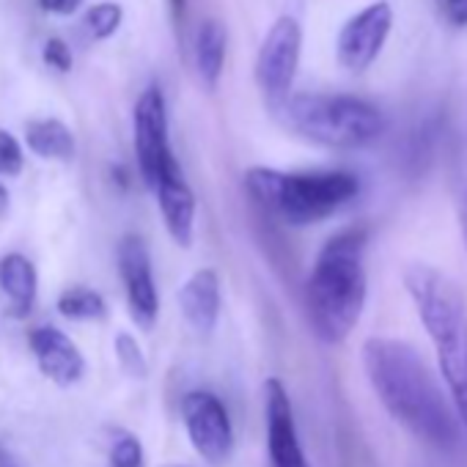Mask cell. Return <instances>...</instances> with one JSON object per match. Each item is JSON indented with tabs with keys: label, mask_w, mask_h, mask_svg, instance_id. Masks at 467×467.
I'll return each instance as SVG.
<instances>
[{
	"label": "cell",
	"mask_w": 467,
	"mask_h": 467,
	"mask_svg": "<svg viewBox=\"0 0 467 467\" xmlns=\"http://www.w3.org/2000/svg\"><path fill=\"white\" fill-rule=\"evenodd\" d=\"M366 379L385 412L415 440L440 453H456L467 431L448 396L445 382L434 377L423 355L401 338L371 336L360 349Z\"/></svg>",
	"instance_id": "obj_1"
},
{
	"label": "cell",
	"mask_w": 467,
	"mask_h": 467,
	"mask_svg": "<svg viewBox=\"0 0 467 467\" xmlns=\"http://www.w3.org/2000/svg\"><path fill=\"white\" fill-rule=\"evenodd\" d=\"M368 228L349 225L322 245L306 284V306L314 336L322 344H344L358 327L366 297Z\"/></svg>",
	"instance_id": "obj_2"
},
{
	"label": "cell",
	"mask_w": 467,
	"mask_h": 467,
	"mask_svg": "<svg viewBox=\"0 0 467 467\" xmlns=\"http://www.w3.org/2000/svg\"><path fill=\"white\" fill-rule=\"evenodd\" d=\"M404 289L434 347L440 377L467 431V297L445 273L429 265H410Z\"/></svg>",
	"instance_id": "obj_3"
},
{
	"label": "cell",
	"mask_w": 467,
	"mask_h": 467,
	"mask_svg": "<svg viewBox=\"0 0 467 467\" xmlns=\"http://www.w3.org/2000/svg\"><path fill=\"white\" fill-rule=\"evenodd\" d=\"M245 190L270 217L292 228L317 225L347 209L360 182L349 171H278L254 165L245 171Z\"/></svg>",
	"instance_id": "obj_4"
},
{
	"label": "cell",
	"mask_w": 467,
	"mask_h": 467,
	"mask_svg": "<svg viewBox=\"0 0 467 467\" xmlns=\"http://www.w3.org/2000/svg\"><path fill=\"white\" fill-rule=\"evenodd\" d=\"M270 110L286 132L325 149H363L385 130L382 113L349 94H289Z\"/></svg>",
	"instance_id": "obj_5"
},
{
	"label": "cell",
	"mask_w": 467,
	"mask_h": 467,
	"mask_svg": "<svg viewBox=\"0 0 467 467\" xmlns=\"http://www.w3.org/2000/svg\"><path fill=\"white\" fill-rule=\"evenodd\" d=\"M300 53H303V28L297 17L292 15L278 17L270 26L256 53V86L265 94L267 105H275L292 94L300 69Z\"/></svg>",
	"instance_id": "obj_6"
},
{
	"label": "cell",
	"mask_w": 467,
	"mask_h": 467,
	"mask_svg": "<svg viewBox=\"0 0 467 467\" xmlns=\"http://www.w3.org/2000/svg\"><path fill=\"white\" fill-rule=\"evenodd\" d=\"M135 157L143 184L154 187L179 168L168 140V110L160 86H149L135 105Z\"/></svg>",
	"instance_id": "obj_7"
},
{
	"label": "cell",
	"mask_w": 467,
	"mask_h": 467,
	"mask_svg": "<svg viewBox=\"0 0 467 467\" xmlns=\"http://www.w3.org/2000/svg\"><path fill=\"white\" fill-rule=\"evenodd\" d=\"M182 420L192 448L212 467H223L234 453V426L225 404L212 390H190L182 399Z\"/></svg>",
	"instance_id": "obj_8"
},
{
	"label": "cell",
	"mask_w": 467,
	"mask_h": 467,
	"mask_svg": "<svg viewBox=\"0 0 467 467\" xmlns=\"http://www.w3.org/2000/svg\"><path fill=\"white\" fill-rule=\"evenodd\" d=\"M393 28V9L385 0L352 15L336 39V58L347 72H366L382 53Z\"/></svg>",
	"instance_id": "obj_9"
},
{
	"label": "cell",
	"mask_w": 467,
	"mask_h": 467,
	"mask_svg": "<svg viewBox=\"0 0 467 467\" xmlns=\"http://www.w3.org/2000/svg\"><path fill=\"white\" fill-rule=\"evenodd\" d=\"M119 270L127 289L130 317L140 330H151L160 317V295L151 273V256L138 234H127L119 245Z\"/></svg>",
	"instance_id": "obj_10"
},
{
	"label": "cell",
	"mask_w": 467,
	"mask_h": 467,
	"mask_svg": "<svg viewBox=\"0 0 467 467\" xmlns=\"http://www.w3.org/2000/svg\"><path fill=\"white\" fill-rule=\"evenodd\" d=\"M265 423H267L270 467H311L300 445L289 390L278 377H270L265 382Z\"/></svg>",
	"instance_id": "obj_11"
},
{
	"label": "cell",
	"mask_w": 467,
	"mask_h": 467,
	"mask_svg": "<svg viewBox=\"0 0 467 467\" xmlns=\"http://www.w3.org/2000/svg\"><path fill=\"white\" fill-rule=\"evenodd\" d=\"M31 349L36 355V363L42 374L56 382L58 388H72L83 379L86 374V358L75 347V341L61 333L58 327H36L31 333Z\"/></svg>",
	"instance_id": "obj_12"
},
{
	"label": "cell",
	"mask_w": 467,
	"mask_h": 467,
	"mask_svg": "<svg viewBox=\"0 0 467 467\" xmlns=\"http://www.w3.org/2000/svg\"><path fill=\"white\" fill-rule=\"evenodd\" d=\"M176 300H179V311H182L184 322L198 336H209L217 327V319H220V278H217L214 270H209V267L195 270L182 284Z\"/></svg>",
	"instance_id": "obj_13"
},
{
	"label": "cell",
	"mask_w": 467,
	"mask_h": 467,
	"mask_svg": "<svg viewBox=\"0 0 467 467\" xmlns=\"http://www.w3.org/2000/svg\"><path fill=\"white\" fill-rule=\"evenodd\" d=\"M165 228L171 234V240L179 248H190L192 245V234H195V195L182 173V168H176L173 173H168L157 187H154Z\"/></svg>",
	"instance_id": "obj_14"
},
{
	"label": "cell",
	"mask_w": 467,
	"mask_h": 467,
	"mask_svg": "<svg viewBox=\"0 0 467 467\" xmlns=\"http://www.w3.org/2000/svg\"><path fill=\"white\" fill-rule=\"evenodd\" d=\"M0 289L9 300V314L26 319L36 300V270L23 254H9L0 262Z\"/></svg>",
	"instance_id": "obj_15"
},
{
	"label": "cell",
	"mask_w": 467,
	"mask_h": 467,
	"mask_svg": "<svg viewBox=\"0 0 467 467\" xmlns=\"http://www.w3.org/2000/svg\"><path fill=\"white\" fill-rule=\"evenodd\" d=\"M225 47H228V36H225L223 23L203 20L195 31V69L206 88H217L223 78Z\"/></svg>",
	"instance_id": "obj_16"
},
{
	"label": "cell",
	"mask_w": 467,
	"mask_h": 467,
	"mask_svg": "<svg viewBox=\"0 0 467 467\" xmlns=\"http://www.w3.org/2000/svg\"><path fill=\"white\" fill-rule=\"evenodd\" d=\"M28 146L45 160H69L75 154V138L67 124L47 119L28 127Z\"/></svg>",
	"instance_id": "obj_17"
},
{
	"label": "cell",
	"mask_w": 467,
	"mask_h": 467,
	"mask_svg": "<svg viewBox=\"0 0 467 467\" xmlns=\"http://www.w3.org/2000/svg\"><path fill=\"white\" fill-rule=\"evenodd\" d=\"M58 311L67 317V319H80V322H94V319H105L108 314V306L102 300L99 292L94 289H86V286H78V289H69L61 295L58 300Z\"/></svg>",
	"instance_id": "obj_18"
},
{
	"label": "cell",
	"mask_w": 467,
	"mask_h": 467,
	"mask_svg": "<svg viewBox=\"0 0 467 467\" xmlns=\"http://www.w3.org/2000/svg\"><path fill=\"white\" fill-rule=\"evenodd\" d=\"M121 20H124V12L119 4H97L86 12L83 26L91 34V39H110L119 31Z\"/></svg>",
	"instance_id": "obj_19"
},
{
	"label": "cell",
	"mask_w": 467,
	"mask_h": 467,
	"mask_svg": "<svg viewBox=\"0 0 467 467\" xmlns=\"http://www.w3.org/2000/svg\"><path fill=\"white\" fill-rule=\"evenodd\" d=\"M116 358H119V366L127 377L132 379H143L149 374V363H146V355L140 349V344L130 336V333H119L116 336Z\"/></svg>",
	"instance_id": "obj_20"
},
{
	"label": "cell",
	"mask_w": 467,
	"mask_h": 467,
	"mask_svg": "<svg viewBox=\"0 0 467 467\" xmlns=\"http://www.w3.org/2000/svg\"><path fill=\"white\" fill-rule=\"evenodd\" d=\"M110 467H143V445L132 434H119L108 456Z\"/></svg>",
	"instance_id": "obj_21"
},
{
	"label": "cell",
	"mask_w": 467,
	"mask_h": 467,
	"mask_svg": "<svg viewBox=\"0 0 467 467\" xmlns=\"http://www.w3.org/2000/svg\"><path fill=\"white\" fill-rule=\"evenodd\" d=\"M26 165L23 149L12 132L0 130V176H20Z\"/></svg>",
	"instance_id": "obj_22"
},
{
	"label": "cell",
	"mask_w": 467,
	"mask_h": 467,
	"mask_svg": "<svg viewBox=\"0 0 467 467\" xmlns=\"http://www.w3.org/2000/svg\"><path fill=\"white\" fill-rule=\"evenodd\" d=\"M45 64L58 69V72H69L72 69V53L61 39H50L45 47Z\"/></svg>",
	"instance_id": "obj_23"
},
{
	"label": "cell",
	"mask_w": 467,
	"mask_h": 467,
	"mask_svg": "<svg viewBox=\"0 0 467 467\" xmlns=\"http://www.w3.org/2000/svg\"><path fill=\"white\" fill-rule=\"evenodd\" d=\"M442 17L453 28H467V0H442Z\"/></svg>",
	"instance_id": "obj_24"
},
{
	"label": "cell",
	"mask_w": 467,
	"mask_h": 467,
	"mask_svg": "<svg viewBox=\"0 0 467 467\" xmlns=\"http://www.w3.org/2000/svg\"><path fill=\"white\" fill-rule=\"evenodd\" d=\"M39 4L50 15H72L80 6V0H39Z\"/></svg>",
	"instance_id": "obj_25"
},
{
	"label": "cell",
	"mask_w": 467,
	"mask_h": 467,
	"mask_svg": "<svg viewBox=\"0 0 467 467\" xmlns=\"http://www.w3.org/2000/svg\"><path fill=\"white\" fill-rule=\"evenodd\" d=\"M459 225H462V240H464V248H467V187L459 198Z\"/></svg>",
	"instance_id": "obj_26"
},
{
	"label": "cell",
	"mask_w": 467,
	"mask_h": 467,
	"mask_svg": "<svg viewBox=\"0 0 467 467\" xmlns=\"http://www.w3.org/2000/svg\"><path fill=\"white\" fill-rule=\"evenodd\" d=\"M171 12L176 23H184V12H187V0H171Z\"/></svg>",
	"instance_id": "obj_27"
},
{
	"label": "cell",
	"mask_w": 467,
	"mask_h": 467,
	"mask_svg": "<svg viewBox=\"0 0 467 467\" xmlns=\"http://www.w3.org/2000/svg\"><path fill=\"white\" fill-rule=\"evenodd\" d=\"M9 209V190L0 184V214H4Z\"/></svg>",
	"instance_id": "obj_28"
},
{
	"label": "cell",
	"mask_w": 467,
	"mask_h": 467,
	"mask_svg": "<svg viewBox=\"0 0 467 467\" xmlns=\"http://www.w3.org/2000/svg\"><path fill=\"white\" fill-rule=\"evenodd\" d=\"M9 462V453L4 451V445H0V464H6Z\"/></svg>",
	"instance_id": "obj_29"
},
{
	"label": "cell",
	"mask_w": 467,
	"mask_h": 467,
	"mask_svg": "<svg viewBox=\"0 0 467 467\" xmlns=\"http://www.w3.org/2000/svg\"><path fill=\"white\" fill-rule=\"evenodd\" d=\"M0 467H12V464H9V462H6V464H0Z\"/></svg>",
	"instance_id": "obj_30"
},
{
	"label": "cell",
	"mask_w": 467,
	"mask_h": 467,
	"mask_svg": "<svg viewBox=\"0 0 467 467\" xmlns=\"http://www.w3.org/2000/svg\"><path fill=\"white\" fill-rule=\"evenodd\" d=\"M173 467H184V464H173Z\"/></svg>",
	"instance_id": "obj_31"
}]
</instances>
